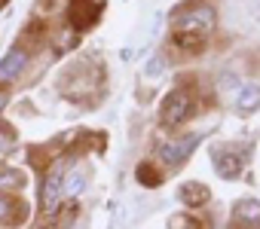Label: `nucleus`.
<instances>
[{
	"instance_id": "423d86ee",
	"label": "nucleus",
	"mask_w": 260,
	"mask_h": 229,
	"mask_svg": "<svg viewBox=\"0 0 260 229\" xmlns=\"http://www.w3.org/2000/svg\"><path fill=\"white\" fill-rule=\"evenodd\" d=\"M214 168H217L220 177L233 180V177L242 174V156L239 153H230V150H220V153H214Z\"/></svg>"
},
{
	"instance_id": "f257e3e1",
	"label": "nucleus",
	"mask_w": 260,
	"mask_h": 229,
	"mask_svg": "<svg viewBox=\"0 0 260 229\" xmlns=\"http://www.w3.org/2000/svg\"><path fill=\"white\" fill-rule=\"evenodd\" d=\"M214 31V10L211 7H196L190 13H184L175 22V43L178 46H199L208 34Z\"/></svg>"
},
{
	"instance_id": "0eeeda50",
	"label": "nucleus",
	"mask_w": 260,
	"mask_h": 229,
	"mask_svg": "<svg viewBox=\"0 0 260 229\" xmlns=\"http://www.w3.org/2000/svg\"><path fill=\"white\" fill-rule=\"evenodd\" d=\"M257 107H260V86H254V83L239 86V92H236V110L248 113V110H257Z\"/></svg>"
},
{
	"instance_id": "1a4fd4ad",
	"label": "nucleus",
	"mask_w": 260,
	"mask_h": 229,
	"mask_svg": "<svg viewBox=\"0 0 260 229\" xmlns=\"http://www.w3.org/2000/svg\"><path fill=\"white\" fill-rule=\"evenodd\" d=\"M236 217L242 220V223H260V202H254V199H245V202H239L236 205Z\"/></svg>"
},
{
	"instance_id": "9b49d317",
	"label": "nucleus",
	"mask_w": 260,
	"mask_h": 229,
	"mask_svg": "<svg viewBox=\"0 0 260 229\" xmlns=\"http://www.w3.org/2000/svg\"><path fill=\"white\" fill-rule=\"evenodd\" d=\"M16 220H19V205L0 193V223H16Z\"/></svg>"
},
{
	"instance_id": "f03ea898",
	"label": "nucleus",
	"mask_w": 260,
	"mask_h": 229,
	"mask_svg": "<svg viewBox=\"0 0 260 229\" xmlns=\"http://www.w3.org/2000/svg\"><path fill=\"white\" fill-rule=\"evenodd\" d=\"M193 113V98H190V92H184V89H175V92H169V98L162 101V110H159V117H162V123L166 126H181V123H187V117Z\"/></svg>"
},
{
	"instance_id": "20e7f679",
	"label": "nucleus",
	"mask_w": 260,
	"mask_h": 229,
	"mask_svg": "<svg viewBox=\"0 0 260 229\" xmlns=\"http://www.w3.org/2000/svg\"><path fill=\"white\" fill-rule=\"evenodd\" d=\"M61 180H64V162H55L52 171L43 180V189H40V205H43L46 214H52L61 202Z\"/></svg>"
},
{
	"instance_id": "7ed1b4c3",
	"label": "nucleus",
	"mask_w": 260,
	"mask_h": 229,
	"mask_svg": "<svg viewBox=\"0 0 260 229\" xmlns=\"http://www.w3.org/2000/svg\"><path fill=\"white\" fill-rule=\"evenodd\" d=\"M199 147V135H184V138H178V141H166V144H159V159L166 162V165H172V168H178L193 150Z\"/></svg>"
},
{
	"instance_id": "f8f14e48",
	"label": "nucleus",
	"mask_w": 260,
	"mask_h": 229,
	"mask_svg": "<svg viewBox=\"0 0 260 229\" xmlns=\"http://www.w3.org/2000/svg\"><path fill=\"white\" fill-rule=\"evenodd\" d=\"M10 150H13V132H10V129H4V132H0V156L10 153Z\"/></svg>"
},
{
	"instance_id": "9d476101",
	"label": "nucleus",
	"mask_w": 260,
	"mask_h": 229,
	"mask_svg": "<svg viewBox=\"0 0 260 229\" xmlns=\"http://www.w3.org/2000/svg\"><path fill=\"white\" fill-rule=\"evenodd\" d=\"M181 199H184L187 205H205V202H208V189H205L202 183H187V186L181 189Z\"/></svg>"
},
{
	"instance_id": "6e6552de",
	"label": "nucleus",
	"mask_w": 260,
	"mask_h": 229,
	"mask_svg": "<svg viewBox=\"0 0 260 229\" xmlns=\"http://www.w3.org/2000/svg\"><path fill=\"white\" fill-rule=\"evenodd\" d=\"M83 189H86V174H83V171H71V174H64V180H61V196L77 199Z\"/></svg>"
},
{
	"instance_id": "39448f33",
	"label": "nucleus",
	"mask_w": 260,
	"mask_h": 229,
	"mask_svg": "<svg viewBox=\"0 0 260 229\" xmlns=\"http://www.w3.org/2000/svg\"><path fill=\"white\" fill-rule=\"evenodd\" d=\"M25 64H28V52H25V49H10V52L4 55V61H0V83L16 80V77L25 70Z\"/></svg>"
}]
</instances>
